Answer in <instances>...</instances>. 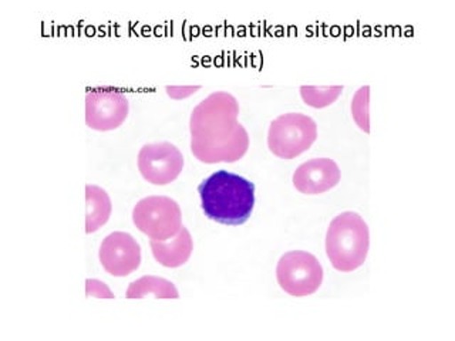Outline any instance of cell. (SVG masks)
<instances>
[{
	"label": "cell",
	"instance_id": "cell-1",
	"mask_svg": "<svg viewBox=\"0 0 455 341\" xmlns=\"http://www.w3.org/2000/svg\"><path fill=\"white\" fill-rule=\"evenodd\" d=\"M238 115V99L228 91L212 92L192 110L191 151L199 163H234L248 153L249 134Z\"/></svg>",
	"mask_w": 455,
	"mask_h": 341
},
{
	"label": "cell",
	"instance_id": "cell-2",
	"mask_svg": "<svg viewBox=\"0 0 455 341\" xmlns=\"http://www.w3.org/2000/svg\"><path fill=\"white\" fill-rule=\"evenodd\" d=\"M198 192L205 217L217 224L239 226L252 215L255 185L234 172H213L199 184Z\"/></svg>",
	"mask_w": 455,
	"mask_h": 341
},
{
	"label": "cell",
	"instance_id": "cell-3",
	"mask_svg": "<svg viewBox=\"0 0 455 341\" xmlns=\"http://www.w3.org/2000/svg\"><path fill=\"white\" fill-rule=\"evenodd\" d=\"M370 232L359 213L343 212L327 227L326 255L339 272H353L366 262Z\"/></svg>",
	"mask_w": 455,
	"mask_h": 341
},
{
	"label": "cell",
	"instance_id": "cell-4",
	"mask_svg": "<svg viewBox=\"0 0 455 341\" xmlns=\"http://www.w3.org/2000/svg\"><path fill=\"white\" fill-rule=\"evenodd\" d=\"M316 139V121L300 113L282 114L270 123L267 131L269 151L282 160L302 155Z\"/></svg>",
	"mask_w": 455,
	"mask_h": 341
},
{
	"label": "cell",
	"instance_id": "cell-5",
	"mask_svg": "<svg viewBox=\"0 0 455 341\" xmlns=\"http://www.w3.org/2000/svg\"><path fill=\"white\" fill-rule=\"evenodd\" d=\"M132 222L149 239L168 241L182 227L181 208L168 196H147L134 206Z\"/></svg>",
	"mask_w": 455,
	"mask_h": 341
},
{
	"label": "cell",
	"instance_id": "cell-6",
	"mask_svg": "<svg viewBox=\"0 0 455 341\" xmlns=\"http://www.w3.org/2000/svg\"><path fill=\"white\" fill-rule=\"evenodd\" d=\"M276 279L288 295L305 297L319 290L323 283V267L312 253L291 250L277 262Z\"/></svg>",
	"mask_w": 455,
	"mask_h": 341
},
{
	"label": "cell",
	"instance_id": "cell-7",
	"mask_svg": "<svg viewBox=\"0 0 455 341\" xmlns=\"http://www.w3.org/2000/svg\"><path fill=\"white\" fill-rule=\"evenodd\" d=\"M137 163L147 182L164 186L180 177L184 170V156L174 144L167 141L156 142L146 144L140 149Z\"/></svg>",
	"mask_w": 455,
	"mask_h": 341
},
{
	"label": "cell",
	"instance_id": "cell-8",
	"mask_svg": "<svg viewBox=\"0 0 455 341\" xmlns=\"http://www.w3.org/2000/svg\"><path fill=\"white\" fill-rule=\"evenodd\" d=\"M130 104L123 92L92 89L85 96V124L96 131H113L128 117Z\"/></svg>",
	"mask_w": 455,
	"mask_h": 341
},
{
	"label": "cell",
	"instance_id": "cell-9",
	"mask_svg": "<svg viewBox=\"0 0 455 341\" xmlns=\"http://www.w3.org/2000/svg\"><path fill=\"white\" fill-rule=\"evenodd\" d=\"M99 258L107 274L125 277L141 265V246L127 232H113L101 242Z\"/></svg>",
	"mask_w": 455,
	"mask_h": 341
},
{
	"label": "cell",
	"instance_id": "cell-10",
	"mask_svg": "<svg viewBox=\"0 0 455 341\" xmlns=\"http://www.w3.org/2000/svg\"><path fill=\"white\" fill-rule=\"evenodd\" d=\"M341 170L331 158H313L303 163L293 174V185L305 195H319L338 186Z\"/></svg>",
	"mask_w": 455,
	"mask_h": 341
},
{
	"label": "cell",
	"instance_id": "cell-11",
	"mask_svg": "<svg viewBox=\"0 0 455 341\" xmlns=\"http://www.w3.org/2000/svg\"><path fill=\"white\" fill-rule=\"evenodd\" d=\"M149 246H151L154 259L160 263L161 266L175 269L188 262L194 250V241L188 229L182 226L174 238L168 241L151 239Z\"/></svg>",
	"mask_w": 455,
	"mask_h": 341
},
{
	"label": "cell",
	"instance_id": "cell-12",
	"mask_svg": "<svg viewBox=\"0 0 455 341\" xmlns=\"http://www.w3.org/2000/svg\"><path fill=\"white\" fill-rule=\"evenodd\" d=\"M110 196L97 185H85V234H94L110 219Z\"/></svg>",
	"mask_w": 455,
	"mask_h": 341
},
{
	"label": "cell",
	"instance_id": "cell-13",
	"mask_svg": "<svg viewBox=\"0 0 455 341\" xmlns=\"http://www.w3.org/2000/svg\"><path fill=\"white\" fill-rule=\"evenodd\" d=\"M178 298L177 288L172 282L158 276H142L137 281L132 282L128 286L125 297L127 298Z\"/></svg>",
	"mask_w": 455,
	"mask_h": 341
},
{
	"label": "cell",
	"instance_id": "cell-14",
	"mask_svg": "<svg viewBox=\"0 0 455 341\" xmlns=\"http://www.w3.org/2000/svg\"><path fill=\"white\" fill-rule=\"evenodd\" d=\"M343 85H329V87H316V85H302L300 96L305 104L313 108H324L336 103L341 96Z\"/></svg>",
	"mask_w": 455,
	"mask_h": 341
},
{
	"label": "cell",
	"instance_id": "cell-15",
	"mask_svg": "<svg viewBox=\"0 0 455 341\" xmlns=\"http://www.w3.org/2000/svg\"><path fill=\"white\" fill-rule=\"evenodd\" d=\"M370 87L363 85L357 90L352 101V115L362 131L370 134Z\"/></svg>",
	"mask_w": 455,
	"mask_h": 341
},
{
	"label": "cell",
	"instance_id": "cell-16",
	"mask_svg": "<svg viewBox=\"0 0 455 341\" xmlns=\"http://www.w3.org/2000/svg\"><path fill=\"white\" fill-rule=\"evenodd\" d=\"M85 296L87 297L114 298V293L104 282L97 279H87L85 281Z\"/></svg>",
	"mask_w": 455,
	"mask_h": 341
},
{
	"label": "cell",
	"instance_id": "cell-17",
	"mask_svg": "<svg viewBox=\"0 0 455 341\" xmlns=\"http://www.w3.org/2000/svg\"><path fill=\"white\" fill-rule=\"evenodd\" d=\"M165 90H167L168 96L175 99H181L201 90V85H196V87H192V85H187V87H177V85L171 87V85H167Z\"/></svg>",
	"mask_w": 455,
	"mask_h": 341
}]
</instances>
